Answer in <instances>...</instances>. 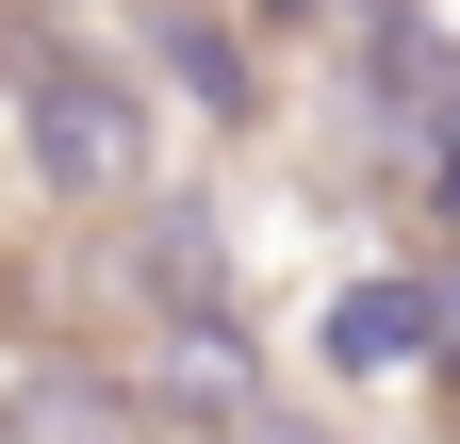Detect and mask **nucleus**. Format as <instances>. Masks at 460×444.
Instances as JSON below:
<instances>
[{
    "label": "nucleus",
    "mask_w": 460,
    "mask_h": 444,
    "mask_svg": "<svg viewBox=\"0 0 460 444\" xmlns=\"http://www.w3.org/2000/svg\"><path fill=\"white\" fill-rule=\"evenodd\" d=\"M17 132H33V182L49 198H83V214L148 198V99L115 83V67H33L17 83Z\"/></svg>",
    "instance_id": "f257e3e1"
},
{
    "label": "nucleus",
    "mask_w": 460,
    "mask_h": 444,
    "mask_svg": "<svg viewBox=\"0 0 460 444\" xmlns=\"http://www.w3.org/2000/svg\"><path fill=\"white\" fill-rule=\"evenodd\" d=\"M132 412H148V428H230V444H247V412H263V346H247L230 313H164L148 362H132Z\"/></svg>",
    "instance_id": "f03ea898"
},
{
    "label": "nucleus",
    "mask_w": 460,
    "mask_h": 444,
    "mask_svg": "<svg viewBox=\"0 0 460 444\" xmlns=\"http://www.w3.org/2000/svg\"><path fill=\"white\" fill-rule=\"evenodd\" d=\"M0 444H132V395L83 362H17L0 378Z\"/></svg>",
    "instance_id": "7ed1b4c3"
},
{
    "label": "nucleus",
    "mask_w": 460,
    "mask_h": 444,
    "mask_svg": "<svg viewBox=\"0 0 460 444\" xmlns=\"http://www.w3.org/2000/svg\"><path fill=\"white\" fill-rule=\"evenodd\" d=\"M148 67L198 99V116H263V83H247V33L198 17V0H148Z\"/></svg>",
    "instance_id": "20e7f679"
},
{
    "label": "nucleus",
    "mask_w": 460,
    "mask_h": 444,
    "mask_svg": "<svg viewBox=\"0 0 460 444\" xmlns=\"http://www.w3.org/2000/svg\"><path fill=\"white\" fill-rule=\"evenodd\" d=\"M132 263H148L164 313H230V231H214V198H164L148 231H132Z\"/></svg>",
    "instance_id": "39448f33"
},
{
    "label": "nucleus",
    "mask_w": 460,
    "mask_h": 444,
    "mask_svg": "<svg viewBox=\"0 0 460 444\" xmlns=\"http://www.w3.org/2000/svg\"><path fill=\"white\" fill-rule=\"evenodd\" d=\"M329 362H345V378L428 362V280H345V297H329Z\"/></svg>",
    "instance_id": "423d86ee"
},
{
    "label": "nucleus",
    "mask_w": 460,
    "mask_h": 444,
    "mask_svg": "<svg viewBox=\"0 0 460 444\" xmlns=\"http://www.w3.org/2000/svg\"><path fill=\"white\" fill-rule=\"evenodd\" d=\"M428 362L460 378V263H444V280H428Z\"/></svg>",
    "instance_id": "0eeeda50"
},
{
    "label": "nucleus",
    "mask_w": 460,
    "mask_h": 444,
    "mask_svg": "<svg viewBox=\"0 0 460 444\" xmlns=\"http://www.w3.org/2000/svg\"><path fill=\"white\" fill-rule=\"evenodd\" d=\"M247 444H345V428H313V412H279V395H263V412H247Z\"/></svg>",
    "instance_id": "6e6552de"
},
{
    "label": "nucleus",
    "mask_w": 460,
    "mask_h": 444,
    "mask_svg": "<svg viewBox=\"0 0 460 444\" xmlns=\"http://www.w3.org/2000/svg\"><path fill=\"white\" fill-rule=\"evenodd\" d=\"M263 17H329V0H263Z\"/></svg>",
    "instance_id": "1a4fd4ad"
}]
</instances>
